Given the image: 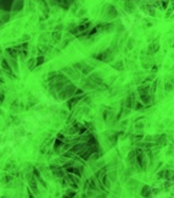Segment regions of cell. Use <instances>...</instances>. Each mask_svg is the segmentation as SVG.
Masks as SVG:
<instances>
[{"label": "cell", "instance_id": "cell-1", "mask_svg": "<svg viewBox=\"0 0 174 198\" xmlns=\"http://www.w3.org/2000/svg\"><path fill=\"white\" fill-rule=\"evenodd\" d=\"M75 92H77V87L69 83V85H67L64 89L59 93V97L57 98L60 100H68V99H71L72 97H74Z\"/></svg>", "mask_w": 174, "mask_h": 198}, {"label": "cell", "instance_id": "cell-2", "mask_svg": "<svg viewBox=\"0 0 174 198\" xmlns=\"http://www.w3.org/2000/svg\"><path fill=\"white\" fill-rule=\"evenodd\" d=\"M49 168H50V171H51V175L54 179H57V180H62L66 177V171L65 169L62 168L61 165H56V164H52L50 163L49 164Z\"/></svg>", "mask_w": 174, "mask_h": 198}, {"label": "cell", "instance_id": "cell-3", "mask_svg": "<svg viewBox=\"0 0 174 198\" xmlns=\"http://www.w3.org/2000/svg\"><path fill=\"white\" fill-rule=\"evenodd\" d=\"M135 103H136L135 94H134V92H130V93L127 95V97H126V99L123 100L122 108H127V109H131V110H133V108H134Z\"/></svg>", "mask_w": 174, "mask_h": 198}, {"label": "cell", "instance_id": "cell-4", "mask_svg": "<svg viewBox=\"0 0 174 198\" xmlns=\"http://www.w3.org/2000/svg\"><path fill=\"white\" fill-rule=\"evenodd\" d=\"M83 98H84V95H74V97H72L71 99H68L66 101L67 110H73V109H75V106L79 104V101H82Z\"/></svg>", "mask_w": 174, "mask_h": 198}, {"label": "cell", "instance_id": "cell-5", "mask_svg": "<svg viewBox=\"0 0 174 198\" xmlns=\"http://www.w3.org/2000/svg\"><path fill=\"white\" fill-rule=\"evenodd\" d=\"M140 101L145 105V106H152L155 104V95L154 94H145V95H140Z\"/></svg>", "mask_w": 174, "mask_h": 198}, {"label": "cell", "instance_id": "cell-6", "mask_svg": "<svg viewBox=\"0 0 174 198\" xmlns=\"http://www.w3.org/2000/svg\"><path fill=\"white\" fill-rule=\"evenodd\" d=\"M126 187H127V190L128 191H130V192H135V191H138L139 188L141 187V185H140V181L139 180H136V179H133V177H131V179L126 183Z\"/></svg>", "mask_w": 174, "mask_h": 198}, {"label": "cell", "instance_id": "cell-7", "mask_svg": "<svg viewBox=\"0 0 174 198\" xmlns=\"http://www.w3.org/2000/svg\"><path fill=\"white\" fill-rule=\"evenodd\" d=\"M139 192L143 198H152V187L149 185H143Z\"/></svg>", "mask_w": 174, "mask_h": 198}, {"label": "cell", "instance_id": "cell-8", "mask_svg": "<svg viewBox=\"0 0 174 198\" xmlns=\"http://www.w3.org/2000/svg\"><path fill=\"white\" fill-rule=\"evenodd\" d=\"M144 137H145V135L141 132H134L133 135H130V141L134 143V144H138V143H140L144 141Z\"/></svg>", "mask_w": 174, "mask_h": 198}, {"label": "cell", "instance_id": "cell-9", "mask_svg": "<svg viewBox=\"0 0 174 198\" xmlns=\"http://www.w3.org/2000/svg\"><path fill=\"white\" fill-rule=\"evenodd\" d=\"M136 92L139 93V95L151 94V93H150V85H140V86H138Z\"/></svg>", "mask_w": 174, "mask_h": 198}, {"label": "cell", "instance_id": "cell-10", "mask_svg": "<svg viewBox=\"0 0 174 198\" xmlns=\"http://www.w3.org/2000/svg\"><path fill=\"white\" fill-rule=\"evenodd\" d=\"M12 180H15V177H13L11 174H9V173H4L1 175V177H0V182L4 183V185H8V183L10 181H12Z\"/></svg>", "mask_w": 174, "mask_h": 198}, {"label": "cell", "instance_id": "cell-11", "mask_svg": "<svg viewBox=\"0 0 174 198\" xmlns=\"http://www.w3.org/2000/svg\"><path fill=\"white\" fill-rule=\"evenodd\" d=\"M107 176H108V179L111 180L112 183H117V180H118V177H119V174H118L117 170H111V171H107Z\"/></svg>", "mask_w": 174, "mask_h": 198}, {"label": "cell", "instance_id": "cell-12", "mask_svg": "<svg viewBox=\"0 0 174 198\" xmlns=\"http://www.w3.org/2000/svg\"><path fill=\"white\" fill-rule=\"evenodd\" d=\"M144 127H145V122H144V120L135 121V122H134V130H135L136 132H141V131H144Z\"/></svg>", "mask_w": 174, "mask_h": 198}, {"label": "cell", "instance_id": "cell-13", "mask_svg": "<svg viewBox=\"0 0 174 198\" xmlns=\"http://www.w3.org/2000/svg\"><path fill=\"white\" fill-rule=\"evenodd\" d=\"M147 109H149V106H145V105L141 103V101H136L135 105H134V108H133V110L140 113V111H144V110H147Z\"/></svg>", "mask_w": 174, "mask_h": 198}, {"label": "cell", "instance_id": "cell-14", "mask_svg": "<svg viewBox=\"0 0 174 198\" xmlns=\"http://www.w3.org/2000/svg\"><path fill=\"white\" fill-rule=\"evenodd\" d=\"M15 169H16V163H15V161H10V163H8V164H6V165L4 166V171L10 173V171H13Z\"/></svg>", "mask_w": 174, "mask_h": 198}, {"label": "cell", "instance_id": "cell-15", "mask_svg": "<svg viewBox=\"0 0 174 198\" xmlns=\"http://www.w3.org/2000/svg\"><path fill=\"white\" fill-rule=\"evenodd\" d=\"M121 193H122V183L117 182L115 188H113V196H118V197H119Z\"/></svg>", "mask_w": 174, "mask_h": 198}, {"label": "cell", "instance_id": "cell-16", "mask_svg": "<svg viewBox=\"0 0 174 198\" xmlns=\"http://www.w3.org/2000/svg\"><path fill=\"white\" fill-rule=\"evenodd\" d=\"M173 89H174V86H173V83L169 81V82H166L164 83V91L167 92V93H169V92H173Z\"/></svg>", "mask_w": 174, "mask_h": 198}, {"label": "cell", "instance_id": "cell-17", "mask_svg": "<svg viewBox=\"0 0 174 198\" xmlns=\"http://www.w3.org/2000/svg\"><path fill=\"white\" fill-rule=\"evenodd\" d=\"M10 110H11V113H18V110H20V103H17V101H15V103H12L11 104V106H10Z\"/></svg>", "mask_w": 174, "mask_h": 198}, {"label": "cell", "instance_id": "cell-18", "mask_svg": "<svg viewBox=\"0 0 174 198\" xmlns=\"http://www.w3.org/2000/svg\"><path fill=\"white\" fill-rule=\"evenodd\" d=\"M67 115H68V113H67L66 109H61V110L59 111V116H60L62 120H66V119H67Z\"/></svg>", "mask_w": 174, "mask_h": 198}, {"label": "cell", "instance_id": "cell-19", "mask_svg": "<svg viewBox=\"0 0 174 198\" xmlns=\"http://www.w3.org/2000/svg\"><path fill=\"white\" fill-rule=\"evenodd\" d=\"M143 142H155L154 141V135H146L145 137H144Z\"/></svg>", "mask_w": 174, "mask_h": 198}, {"label": "cell", "instance_id": "cell-20", "mask_svg": "<svg viewBox=\"0 0 174 198\" xmlns=\"http://www.w3.org/2000/svg\"><path fill=\"white\" fill-rule=\"evenodd\" d=\"M118 127H121V128H126L128 126V120H122L119 124H117Z\"/></svg>", "mask_w": 174, "mask_h": 198}, {"label": "cell", "instance_id": "cell-21", "mask_svg": "<svg viewBox=\"0 0 174 198\" xmlns=\"http://www.w3.org/2000/svg\"><path fill=\"white\" fill-rule=\"evenodd\" d=\"M158 50V44H157V42L154 44V43H152V45L150 47V51L152 53V51H154V53H156Z\"/></svg>", "mask_w": 174, "mask_h": 198}, {"label": "cell", "instance_id": "cell-22", "mask_svg": "<svg viewBox=\"0 0 174 198\" xmlns=\"http://www.w3.org/2000/svg\"><path fill=\"white\" fill-rule=\"evenodd\" d=\"M62 198H72V197H69V196H67V194H64V196H62ZM74 198V197H73Z\"/></svg>", "mask_w": 174, "mask_h": 198}, {"label": "cell", "instance_id": "cell-23", "mask_svg": "<svg viewBox=\"0 0 174 198\" xmlns=\"http://www.w3.org/2000/svg\"><path fill=\"white\" fill-rule=\"evenodd\" d=\"M171 82H172V83H173V86H174V76L172 77V80H171Z\"/></svg>", "mask_w": 174, "mask_h": 198}, {"label": "cell", "instance_id": "cell-24", "mask_svg": "<svg viewBox=\"0 0 174 198\" xmlns=\"http://www.w3.org/2000/svg\"><path fill=\"white\" fill-rule=\"evenodd\" d=\"M0 198H9V197H8V196H1Z\"/></svg>", "mask_w": 174, "mask_h": 198}, {"label": "cell", "instance_id": "cell-25", "mask_svg": "<svg viewBox=\"0 0 174 198\" xmlns=\"http://www.w3.org/2000/svg\"><path fill=\"white\" fill-rule=\"evenodd\" d=\"M112 198H119V197H118V196H112Z\"/></svg>", "mask_w": 174, "mask_h": 198}, {"label": "cell", "instance_id": "cell-26", "mask_svg": "<svg viewBox=\"0 0 174 198\" xmlns=\"http://www.w3.org/2000/svg\"><path fill=\"white\" fill-rule=\"evenodd\" d=\"M173 158H174V153H173Z\"/></svg>", "mask_w": 174, "mask_h": 198}, {"label": "cell", "instance_id": "cell-27", "mask_svg": "<svg viewBox=\"0 0 174 198\" xmlns=\"http://www.w3.org/2000/svg\"><path fill=\"white\" fill-rule=\"evenodd\" d=\"M173 182H174V181H173Z\"/></svg>", "mask_w": 174, "mask_h": 198}]
</instances>
